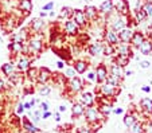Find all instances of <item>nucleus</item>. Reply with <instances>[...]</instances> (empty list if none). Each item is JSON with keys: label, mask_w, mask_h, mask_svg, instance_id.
Masks as SVG:
<instances>
[{"label": "nucleus", "mask_w": 152, "mask_h": 133, "mask_svg": "<svg viewBox=\"0 0 152 133\" xmlns=\"http://www.w3.org/2000/svg\"><path fill=\"white\" fill-rule=\"evenodd\" d=\"M27 49H28V55L31 58H35L45 50V39H43V32L40 34H31L27 41Z\"/></svg>", "instance_id": "1"}, {"label": "nucleus", "mask_w": 152, "mask_h": 133, "mask_svg": "<svg viewBox=\"0 0 152 133\" xmlns=\"http://www.w3.org/2000/svg\"><path fill=\"white\" fill-rule=\"evenodd\" d=\"M32 62H34V58H31L30 55H19V57H16V61L14 63L18 71L26 73L32 66Z\"/></svg>", "instance_id": "2"}, {"label": "nucleus", "mask_w": 152, "mask_h": 133, "mask_svg": "<svg viewBox=\"0 0 152 133\" xmlns=\"http://www.w3.org/2000/svg\"><path fill=\"white\" fill-rule=\"evenodd\" d=\"M83 87H85L83 81L78 77V75H75V77H73V78L67 79V82H66V89L69 90L72 94H80V93L83 90Z\"/></svg>", "instance_id": "3"}, {"label": "nucleus", "mask_w": 152, "mask_h": 133, "mask_svg": "<svg viewBox=\"0 0 152 133\" xmlns=\"http://www.w3.org/2000/svg\"><path fill=\"white\" fill-rule=\"evenodd\" d=\"M83 117H85L86 122H88L89 125H96L101 120V117H104V116L101 114L100 112H98L97 108L90 106V108H86V109H85Z\"/></svg>", "instance_id": "4"}, {"label": "nucleus", "mask_w": 152, "mask_h": 133, "mask_svg": "<svg viewBox=\"0 0 152 133\" xmlns=\"http://www.w3.org/2000/svg\"><path fill=\"white\" fill-rule=\"evenodd\" d=\"M72 20H74L75 23L78 24V27H80L81 30L88 28V27L90 26L89 20H88V19H86V16H85V12H83V9H81V8H74V9H73Z\"/></svg>", "instance_id": "5"}, {"label": "nucleus", "mask_w": 152, "mask_h": 133, "mask_svg": "<svg viewBox=\"0 0 152 133\" xmlns=\"http://www.w3.org/2000/svg\"><path fill=\"white\" fill-rule=\"evenodd\" d=\"M62 31L63 34L66 36H78V34L81 32V28L78 27V24L75 23L74 20L72 19H67V20L63 22V26H62Z\"/></svg>", "instance_id": "6"}, {"label": "nucleus", "mask_w": 152, "mask_h": 133, "mask_svg": "<svg viewBox=\"0 0 152 133\" xmlns=\"http://www.w3.org/2000/svg\"><path fill=\"white\" fill-rule=\"evenodd\" d=\"M53 71L46 66L38 67V74H37V84L38 85H46L53 79Z\"/></svg>", "instance_id": "7"}, {"label": "nucleus", "mask_w": 152, "mask_h": 133, "mask_svg": "<svg viewBox=\"0 0 152 133\" xmlns=\"http://www.w3.org/2000/svg\"><path fill=\"white\" fill-rule=\"evenodd\" d=\"M98 93H100L102 97H108V98H112V97L117 96L120 93V87H116L113 85L108 84V82H104V84L98 85Z\"/></svg>", "instance_id": "8"}, {"label": "nucleus", "mask_w": 152, "mask_h": 133, "mask_svg": "<svg viewBox=\"0 0 152 133\" xmlns=\"http://www.w3.org/2000/svg\"><path fill=\"white\" fill-rule=\"evenodd\" d=\"M113 6V11L118 15H131V7L128 0H110Z\"/></svg>", "instance_id": "9"}, {"label": "nucleus", "mask_w": 152, "mask_h": 133, "mask_svg": "<svg viewBox=\"0 0 152 133\" xmlns=\"http://www.w3.org/2000/svg\"><path fill=\"white\" fill-rule=\"evenodd\" d=\"M90 57H101L104 52V41H93L86 47Z\"/></svg>", "instance_id": "10"}, {"label": "nucleus", "mask_w": 152, "mask_h": 133, "mask_svg": "<svg viewBox=\"0 0 152 133\" xmlns=\"http://www.w3.org/2000/svg\"><path fill=\"white\" fill-rule=\"evenodd\" d=\"M94 74H96V82L98 85L106 82V78H108V66L105 63H98L97 66L94 67Z\"/></svg>", "instance_id": "11"}, {"label": "nucleus", "mask_w": 152, "mask_h": 133, "mask_svg": "<svg viewBox=\"0 0 152 133\" xmlns=\"http://www.w3.org/2000/svg\"><path fill=\"white\" fill-rule=\"evenodd\" d=\"M102 41L108 44H112V46H117V44L120 43V41H118V34L116 31H113L112 28H109V27H105Z\"/></svg>", "instance_id": "12"}, {"label": "nucleus", "mask_w": 152, "mask_h": 133, "mask_svg": "<svg viewBox=\"0 0 152 133\" xmlns=\"http://www.w3.org/2000/svg\"><path fill=\"white\" fill-rule=\"evenodd\" d=\"M78 102H80V104H82L85 108L94 106V104H96V97L93 96L90 92L82 90V92L80 93V97H78Z\"/></svg>", "instance_id": "13"}, {"label": "nucleus", "mask_w": 152, "mask_h": 133, "mask_svg": "<svg viewBox=\"0 0 152 133\" xmlns=\"http://www.w3.org/2000/svg\"><path fill=\"white\" fill-rule=\"evenodd\" d=\"M45 27H46V22L43 20L42 17H37V19H32V22L30 23V26L27 28H28L30 35H31V34H40V32H43Z\"/></svg>", "instance_id": "14"}, {"label": "nucleus", "mask_w": 152, "mask_h": 133, "mask_svg": "<svg viewBox=\"0 0 152 133\" xmlns=\"http://www.w3.org/2000/svg\"><path fill=\"white\" fill-rule=\"evenodd\" d=\"M133 47L129 43H118L117 46H115V55H121V57H129L132 58Z\"/></svg>", "instance_id": "15"}, {"label": "nucleus", "mask_w": 152, "mask_h": 133, "mask_svg": "<svg viewBox=\"0 0 152 133\" xmlns=\"http://www.w3.org/2000/svg\"><path fill=\"white\" fill-rule=\"evenodd\" d=\"M32 0H18V9L22 14V17H27L32 12Z\"/></svg>", "instance_id": "16"}, {"label": "nucleus", "mask_w": 152, "mask_h": 133, "mask_svg": "<svg viewBox=\"0 0 152 133\" xmlns=\"http://www.w3.org/2000/svg\"><path fill=\"white\" fill-rule=\"evenodd\" d=\"M30 38V31L27 27H23L22 30H19V31L14 32L11 36V41L12 42H19V43H27V41H28Z\"/></svg>", "instance_id": "17"}, {"label": "nucleus", "mask_w": 152, "mask_h": 133, "mask_svg": "<svg viewBox=\"0 0 152 133\" xmlns=\"http://www.w3.org/2000/svg\"><path fill=\"white\" fill-rule=\"evenodd\" d=\"M124 70H125V69H123V67L118 66L117 63L112 62V63L108 66V74H109L110 77H113V78L123 81V78H124Z\"/></svg>", "instance_id": "18"}, {"label": "nucleus", "mask_w": 152, "mask_h": 133, "mask_svg": "<svg viewBox=\"0 0 152 133\" xmlns=\"http://www.w3.org/2000/svg\"><path fill=\"white\" fill-rule=\"evenodd\" d=\"M53 51H54L55 54L59 57L61 61H63L65 63H70V62H73V55H72V52H70L69 49H65V46L58 47V49H53Z\"/></svg>", "instance_id": "19"}, {"label": "nucleus", "mask_w": 152, "mask_h": 133, "mask_svg": "<svg viewBox=\"0 0 152 133\" xmlns=\"http://www.w3.org/2000/svg\"><path fill=\"white\" fill-rule=\"evenodd\" d=\"M83 12H85V16L89 20V23H96V20H98V17H100L98 8L94 6H86L83 8Z\"/></svg>", "instance_id": "20"}, {"label": "nucleus", "mask_w": 152, "mask_h": 133, "mask_svg": "<svg viewBox=\"0 0 152 133\" xmlns=\"http://www.w3.org/2000/svg\"><path fill=\"white\" fill-rule=\"evenodd\" d=\"M145 39H147V36H145V34H144L143 31H140V30H135L132 38H131V42H129V44H131L133 49L137 50L139 46H140V44L143 43Z\"/></svg>", "instance_id": "21"}, {"label": "nucleus", "mask_w": 152, "mask_h": 133, "mask_svg": "<svg viewBox=\"0 0 152 133\" xmlns=\"http://www.w3.org/2000/svg\"><path fill=\"white\" fill-rule=\"evenodd\" d=\"M73 67L77 74H85L89 70V62L85 59H73Z\"/></svg>", "instance_id": "22"}, {"label": "nucleus", "mask_w": 152, "mask_h": 133, "mask_svg": "<svg viewBox=\"0 0 152 133\" xmlns=\"http://www.w3.org/2000/svg\"><path fill=\"white\" fill-rule=\"evenodd\" d=\"M22 128H23L27 133H39L40 132L39 126H37L35 124H32V121L30 120V117H26V116L22 118Z\"/></svg>", "instance_id": "23"}, {"label": "nucleus", "mask_w": 152, "mask_h": 133, "mask_svg": "<svg viewBox=\"0 0 152 133\" xmlns=\"http://www.w3.org/2000/svg\"><path fill=\"white\" fill-rule=\"evenodd\" d=\"M133 32H135V28H132V27H125L124 30H121L118 32V41H120V43H129Z\"/></svg>", "instance_id": "24"}, {"label": "nucleus", "mask_w": 152, "mask_h": 133, "mask_svg": "<svg viewBox=\"0 0 152 133\" xmlns=\"http://www.w3.org/2000/svg\"><path fill=\"white\" fill-rule=\"evenodd\" d=\"M133 16H135L133 19H135V22H136L137 24L144 23V22L148 19V17H147V14L144 12V9L141 8V6H140L139 3H137V6H136V9L133 11Z\"/></svg>", "instance_id": "25"}, {"label": "nucleus", "mask_w": 152, "mask_h": 133, "mask_svg": "<svg viewBox=\"0 0 152 133\" xmlns=\"http://www.w3.org/2000/svg\"><path fill=\"white\" fill-rule=\"evenodd\" d=\"M136 121H139V116H137V113L133 112V110L128 112L125 116H124V118H123V122H124V125H125L126 128L132 126Z\"/></svg>", "instance_id": "26"}, {"label": "nucleus", "mask_w": 152, "mask_h": 133, "mask_svg": "<svg viewBox=\"0 0 152 133\" xmlns=\"http://www.w3.org/2000/svg\"><path fill=\"white\" fill-rule=\"evenodd\" d=\"M19 20V19H16V17L14 16H7L6 19H4L3 22H1V26H3V30L6 32H11L14 31V28L16 27V24H15V22Z\"/></svg>", "instance_id": "27"}, {"label": "nucleus", "mask_w": 152, "mask_h": 133, "mask_svg": "<svg viewBox=\"0 0 152 133\" xmlns=\"http://www.w3.org/2000/svg\"><path fill=\"white\" fill-rule=\"evenodd\" d=\"M98 12H100V15H102V16H106L108 14L113 12L112 1H110V0H104L102 3L100 4V7H98Z\"/></svg>", "instance_id": "28"}, {"label": "nucleus", "mask_w": 152, "mask_h": 133, "mask_svg": "<svg viewBox=\"0 0 152 133\" xmlns=\"http://www.w3.org/2000/svg\"><path fill=\"white\" fill-rule=\"evenodd\" d=\"M137 51L140 52L141 55H151L152 54V43H151V39H145L143 43L139 46Z\"/></svg>", "instance_id": "29"}, {"label": "nucleus", "mask_w": 152, "mask_h": 133, "mask_svg": "<svg viewBox=\"0 0 152 133\" xmlns=\"http://www.w3.org/2000/svg\"><path fill=\"white\" fill-rule=\"evenodd\" d=\"M85 109H86V108L83 106L82 104H80V102H75V104H73V106H72V116H73V118L82 117L83 113H85Z\"/></svg>", "instance_id": "30"}, {"label": "nucleus", "mask_w": 152, "mask_h": 133, "mask_svg": "<svg viewBox=\"0 0 152 133\" xmlns=\"http://www.w3.org/2000/svg\"><path fill=\"white\" fill-rule=\"evenodd\" d=\"M140 108L144 113L152 116V100L148 98V97H144V98L140 100Z\"/></svg>", "instance_id": "31"}, {"label": "nucleus", "mask_w": 152, "mask_h": 133, "mask_svg": "<svg viewBox=\"0 0 152 133\" xmlns=\"http://www.w3.org/2000/svg\"><path fill=\"white\" fill-rule=\"evenodd\" d=\"M1 73H3L4 75H6L7 78H8L10 75L12 74L14 71H16V67H15V63H14V61H11V62H7V63H4L3 66H1Z\"/></svg>", "instance_id": "32"}, {"label": "nucleus", "mask_w": 152, "mask_h": 133, "mask_svg": "<svg viewBox=\"0 0 152 133\" xmlns=\"http://www.w3.org/2000/svg\"><path fill=\"white\" fill-rule=\"evenodd\" d=\"M131 59L132 58H129V57H121V55H115V57H113V62L117 63L118 66H121L123 69H125V67L131 63Z\"/></svg>", "instance_id": "33"}, {"label": "nucleus", "mask_w": 152, "mask_h": 133, "mask_svg": "<svg viewBox=\"0 0 152 133\" xmlns=\"http://www.w3.org/2000/svg\"><path fill=\"white\" fill-rule=\"evenodd\" d=\"M73 9H74V8H72V7H69V6L62 7V8H61V11H59V15H58V16H59V19H65V20L72 19Z\"/></svg>", "instance_id": "34"}, {"label": "nucleus", "mask_w": 152, "mask_h": 133, "mask_svg": "<svg viewBox=\"0 0 152 133\" xmlns=\"http://www.w3.org/2000/svg\"><path fill=\"white\" fill-rule=\"evenodd\" d=\"M129 133H145V126L141 121H136L132 126H129Z\"/></svg>", "instance_id": "35"}, {"label": "nucleus", "mask_w": 152, "mask_h": 133, "mask_svg": "<svg viewBox=\"0 0 152 133\" xmlns=\"http://www.w3.org/2000/svg\"><path fill=\"white\" fill-rule=\"evenodd\" d=\"M98 112L102 114L104 117H106V116H109L110 113H112V104H98Z\"/></svg>", "instance_id": "36"}, {"label": "nucleus", "mask_w": 152, "mask_h": 133, "mask_svg": "<svg viewBox=\"0 0 152 133\" xmlns=\"http://www.w3.org/2000/svg\"><path fill=\"white\" fill-rule=\"evenodd\" d=\"M26 78L31 82H37V74H38V67L37 66H31L26 73Z\"/></svg>", "instance_id": "37"}, {"label": "nucleus", "mask_w": 152, "mask_h": 133, "mask_svg": "<svg viewBox=\"0 0 152 133\" xmlns=\"http://www.w3.org/2000/svg\"><path fill=\"white\" fill-rule=\"evenodd\" d=\"M104 57L109 58V57H115V46L112 44H108L104 42V52H102Z\"/></svg>", "instance_id": "38"}, {"label": "nucleus", "mask_w": 152, "mask_h": 133, "mask_svg": "<svg viewBox=\"0 0 152 133\" xmlns=\"http://www.w3.org/2000/svg\"><path fill=\"white\" fill-rule=\"evenodd\" d=\"M38 94H39L40 97H47V96H50V93H51V87L49 86V85H40L39 87H38Z\"/></svg>", "instance_id": "39"}, {"label": "nucleus", "mask_w": 152, "mask_h": 133, "mask_svg": "<svg viewBox=\"0 0 152 133\" xmlns=\"http://www.w3.org/2000/svg\"><path fill=\"white\" fill-rule=\"evenodd\" d=\"M75 75H77V73H75L73 66H66L63 69V77H65V79H70L73 77H75Z\"/></svg>", "instance_id": "40"}, {"label": "nucleus", "mask_w": 152, "mask_h": 133, "mask_svg": "<svg viewBox=\"0 0 152 133\" xmlns=\"http://www.w3.org/2000/svg\"><path fill=\"white\" fill-rule=\"evenodd\" d=\"M141 8L144 9V12L147 14L148 19H152V1H144L141 4Z\"/></svg>", "instance_id": "41"}, {"label": "nucleus", "mask_w": 152, "mask_h": 133, "mask_svg": "<svg viewBox=\"0 0 152 133\" xmlns=\"http://www.w3.org/2000/svg\"><path fill=\"white\" fill-rule=\"evenodd\" d=\"M106 82H108V84H110V85H113V86H116V87H120V84H121L120 79H116V78H113V77H110V75H108Z\"/></svg>", "instance_id": "42"}, {"label": "nucleus", "mask_w": 152, "mask_h": 133, "mask_svg": "<svg viewBox=\"0 0 152 133\" xmlns=\"http://www.w3.org/2000/svg\"><path fill=\"white\" fill-rule=\"evenodd\" d=\"M24 105L22 104V102H18V105H16V109H15V113H16L18 116H20V114H23L24 113Z\"/></svg>", "instance_id": "43"}, {"label": "nucleus", "mask_w": 152, "mask_h": 133, "mask_svg": "<svg viewBox=\"0 0 152 133\" xmlns=\"http://www.w3.org/2000/svg\"><path fill=\"white\" fill-rule=\"evenodd\" d=\"M54 6H55V3H54V1H49V3L43 4V7H42V11H51V9H54Z\"/></svg>", "instance_id": "44"}, {"label": "nucleus", "mask_w": 152, "mask_h": 133, "mask_svg": "<svg viewBox=\"0 0 152 133\" xmlns=\"http://www.w3.org/2000/svg\"><path fill=\"white\" fill-rule=\"evenodd\" d=\"M88 74H86V79L89 82H96V74H94V70L93 71H86Z\"/></svg>", "instance_id": "45"}, {"label": "nucleus", "mask_w": 152, "mask_h": 133, "mask_svg": "<svg viewBox=\"0 0 152 133\" xmlns=\"http://www.w3.org/2000/svg\"><path fill=\"white\" fill-rule=\"evenodd\" d=\"M39 109L42 110V112H47V110H50V105L47 104V102L42 101V102H39Z\"/></svg>", "instance_id": "46"}, {"label": "nucleus", "mask_w": 152, "mask_h": 133, "mask_svg": "<svg viewBox=\"0 0 152 133\" xmlns=\"http://www.w3.org/2000/svg\"><path fill=\"white\" fill-rule=\"evenodd\" d=\"M77 133H94V130L90 126H85V128H80V129L77 130Z\"/></svg>", "instance_id": "47"}, {"label": "nucleus", "mask_w": 152, "mask_h": 133, "mask_svg": "<svg viewBox=\"0 0 152 133\" xmlns=\"http://www.w3.org/2000/svg\"><path fill=\"white\" fill-rule=\"evenodd\" d=\"M139 66H140L141 69H148V67H151V62L149 61H140L139 62Z\"/></svg>", "instance_id": "48"}, {"label": "nucleus", "mask_w": 152, "mask_h": 133, "mask_svg": "<svg viewBox=\"0 0 152 133\" xmlns=\"http://www.w3.org/2000/svg\"><path fill=\"white\" fill-rule=\"evenodd\" d=\"M7 89V84H6V81H4L1 77H0V93H3L4 90Z\"/></svg>", "instance_id": "49"}, {"label": "nucleus", "mask_w": 152, "mask_h": 133, "mask_svg": "<svg viewBox=\"0 0 152 133\" xmlns=\"http://www.w3.org/2000/svg\"><path fill=\"white\" fill-rule=\"evenodd\" d=\"M51 114L53 113L50 112V110H47V112H42V118L46 120V118H49V117H51Z\"/></svg>", "instance_id": "50"}, {"label": "nucleus", "mask_w": 152, "mask_h": 133, "mask_svg": "<svg viewBox=\"0 0 152 133\" xmlns=\"http://www.w3.org/2000/svg\"><path fill=\"white\" fill-rule=\"evenodd\" d=\"M23 105H24V109L26 110H32V105H31V101H27V102H23Z\"/></svg>", "instance_id": "51"}, {"label": "nucleus", "mask_w": 152, "mask_h": 133, "mask_svg": "<svg viewBox=\"0 0 152 133\" xmlns=\"http://www.w3.org/2000/svg\"><path fill=\"white\" fill-rule=\"evenodd\" d=\"M65 65H66V63H65L63 61H61V59L57 62V67H58L59 70H63V69H65Z\"/></svg>", "instance_id": "52"}, {"label": "nucleus", "mask_w": 152, "mask_h": 133, "mask_svg": "<svg viewBox=\"0 0 152 133\" xmlns=\"http://www.w3.org/2000/svg\"><path fill=\"white\" fill-rule=\"evenodd\" d=\"M112 112L115 113V114H123V113H124V109H123V108H115Z\"/></svg>", "instance_id": "53"}, {"label": "nucleus", "mask_w": 152, "mask_h": 133, "mask_svg": "<svg viewBox=\"0 0 152 133\" xmlns=\"http://www.w3.org/2000/svg\"><path fill=\"white\" fill-rule=\"evenodd\" d=\"M140 89H141V92H144V93H151V86H141Z\"/></svg>", "instance_id": "54"}, {"label": "nucleus", "mask_w": 152, "mask_h": 133, "mask_svg": "<svg viewBox=\"0 0 152 133\" xmlns=\"http://www.w3.org/2000/svg\"><path fill=\"white\" fill-rule=\"evenodd\" d=\"M133 74L132 70H124V77H131Z\"/></svg>", "instance_id": "55"}, {"label": "nucleus", "mask_w": 152, "mask_h": 133, "mask_svg": "<svg viewBox=\"0 0 152 133\" xmlns=\"http://www.w3.org/2000/svg\"><path fill=\"white\" fill-rule=\"evenodd\" d=\"M54 120H55L57 122H59V121H61V113H59V112H57V113L54 114Z\"/></svg>", "instance_id": "56"}, {"label": "nucleus", "mask_w": 152, "mask_h": 133, "mask_svg": "<svg viewBox=\"0 0 152 133\" xmlns=\"http://www.w3.org/2000/svg\"><path fill=\"white\" fill-rule=\"evenodd\" d=\"M46 16H49V12H46V11H40V14H39V17H46Z\"/></svg>", "instance_id": "57"}, {"label": "nucleus", "mask_w": 152, "mask_h": 133, "mask_svg": "<svg viewBox=\"0 0 152 133\" xmlns=\"http://www.w3.org/2000/svg\"><path fill=\"white\" fill-rule=\"evenodd\" d=\"M58 112H59V113L66 112V105H61V106H59V109H58Z\"/></svg>", "instance_id": "58"}, {"label": "nucleus", "mask_w": 152, "mask_h": 133, "mask_svg": "<svg viewBox=\"0 0 152 133\" xmlns=\"http://www.w3.org/2000/svg\"><path fill=\"white\" fill-rule=\"evenodd\" d=\"M144 1H152V0H144Z\"/></svg>", "instance_id": "59"}, {"label": "nucleus", "mask_w": 152, "mask_h": 133, "mask_svg": "<svg viewBox=\"0 0 152 133\" xmlns=\"http://www.w3.org/2000/svg\"><path fill=\"white\" fill-rule=\"evenodd\" d=\"M149 24H151V26H152V19H151V23H149Z\"/></svg>", "instance_id": "60"}, {"label": "nucleus", "mask_w": 152, "mask_h": 133, "mask_svg": "<svg viewBox=\"0 0 152 133\" xmlns=\"http://www.w3.org/2000/svg\"><path fill=\"white\" fill-rule=\"evenodd\" d=\"M151 43H152V39H151Z\"/></svg>", "instance_id": "61"}]
</instances>
